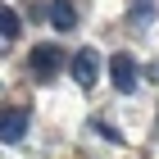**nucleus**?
<instances>
[{
  "label": "nucleus",
  "mask_w": 159,
  "mask_h": 159,
  "mask_svg": "<svg viewBox=\"0 0 159 159\" xmlns=\"http://www.w3.org/2000/svg\"><path fill=\"white\" fill-rule=\"evenodd\" d=\"M27 136V109H18V105H9V109H0V141H9V146H18Z\"/></svg>",
  "instance_id": "nucleus-1"
},
{
  "label": "nucleus",
  "mask_w": 159,
  "mask_h": 159,
  "mask_svg": "<svg viewBox=\"0 0 159 159\" xmlns=\"http://www.w3.org/2000/svg\"><path fill=\"white\" fill-rule=\"evenodd\" d=\"M109 77H114V86H118L123 96H132L136 91V59L132 55H114L109 59Z\"/></svg>",
  "instance_id": "nucleus-2"
},
{
  "label": "nucleus",
  "mask_w": 159,
  "mask_h": 159,
  "mask_svg": "<svg viewBox=\"0 0 159 159\" xmlns=\"http://www.w3.org/2000/svg\"><path fill=\"white\" fill-rule=\"evenodd\" d=\"M68 73H73V82H77V86H91V82H96V73H100L96 50H77L73 59H68Z\"/></svg>",
  "instance_id": "nucleus-3"
},
{
  "label": "nucleus",
  "mask_w": 159,
  "mask_h": 159,
  "mask_svg": "<svg viewBox=\"0 0 159 159\" xmlns=\"http://www.w3.org/2000/svg\"><path fill=\"white\" fill-rule=\"evenodd\" d=\"M64 64V55H59V46H32V73L37 77H55V68Z\"/></svg>",
  "instance_id": "nucleus-4"
},
{
  "label": "nucleus",
  "mask_w": 159,
  "mask_h": 159,
  "mask_svg": "<svg viewBox=\"0 0 159 159\" xmlns=\"http://www.w3.org/2000/svg\"><path fill=\"white\" fill-rule=\"evenodd\" d=\"M50 23L68 32V27H77V9L68 5V0H55V5H50Z\"/></svg>",
  "instance_id": "nucleus-5"
},
{
  "label": "nucleus",
  "mask_w": 159,
  "mask_h": 159,
  "mask_svg": "<svg viewBox=\"0 0 159 159\" xmlns=\"http://www.w3.org/2000/svg\"><path fill=\"white\" fill-rule=\"evenodd\" d=\"M18 27H23V23H18V14H14L9 5H0V41H14V37H18Z\"/></svg>",
  "instance_id": "nucleus-6"
}]
</instances>
